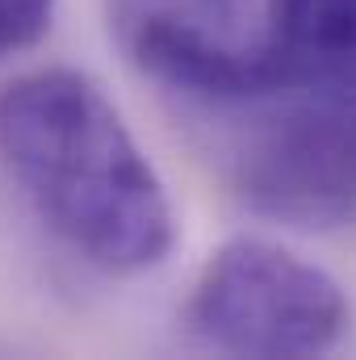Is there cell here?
Listing matches in <instances>:
<instances>
[{
  "label": "cell",
  "instance_id": "7a4b0ae2",
  "mask_svg": "<svg viewBox=\"0 0 356 360\" xmlns=\"http://www.w3.org/2000/svg\"><path fill=\"white\" fill-rule=\"evenodd\" d=\"M348 327L340 281L260 235L222 243L184 302L189 340L222 356H323Z\"/></svg>",
  "mask_w": 356,
  "mask_h": 360
},
{
  "label": "cell",
  "instance_id": "3957f363",
  "mask_svg": "<svg viewBox=\"0 0 356 360\" xmlns=\"http://www.w3.org/2000/svg\"><path fill=\"white\" fill-rule=\"evenodd\" d=\"M231 155V184L252 214L323 231L356 218V96H268Z\"/></svg>",
  "mask_w": 356,
  "mask_h": 360
},
{
  "label": "cell",
  "instance_id": "5b68a950",
  "mask_svg": "<svg viewBox=\"0 0 356 360\" xmlns=\"http://www.w3.org/2000/svg\"><path fill=\"white\" fill-rule=\"evenodd\" d=\"M55 17V0H0V59L30 51Z\"/></svg>",
  "mask_w": 356,
  "mask_h": 360
},
{
  "label": "cell",
  "instance_id": "277c9868",
  "mask_svg": "<svg viewBox=\"0 0 356 360\" xmlns=\"http://www.w3.org/2000/svg\"><path fill=\"white\" fill-rule=\"evenodd\" d=\"M268 96H356V0H265Z\"/></svg>",
  "mask_w": 356,
  "mask_h": 360
},
{
  "label": "cell",
  "instance_id": "6da1fadb",
  "mask_svg": "<svg viewBox=\"0 0 356 360\" xmlns=\"http://www.w3.org/2000/svg\"><path fill=\"white\" fill-rule=\"evenodd\" d=\"M0 172L63 248L109 276L160 269L177 243L164 180L80 72L46 68L0 89Z\"/></svg>",
  "mask_w": 356,
  "mask_h": 360
}]
</instances>
